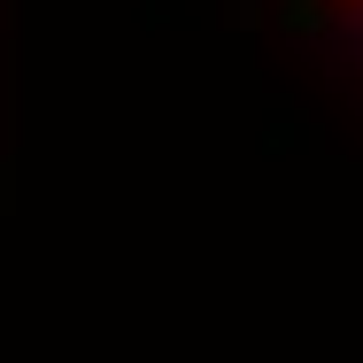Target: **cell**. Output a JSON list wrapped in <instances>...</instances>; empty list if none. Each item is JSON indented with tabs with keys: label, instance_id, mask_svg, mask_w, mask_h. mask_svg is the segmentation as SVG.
Instances as JSON below:
<instances>
[{
	"label": "cell",
	"instance_id": "obj_1",
	"mask_svg": "<svg viewBox=\"0 0 363 363\" xmlns=\"http://www.w3.org/2000/svg\"><path fill=\"white\" fill-rule=\"evenodd\" d=\"M286 23H301L309 39H325L363 70V0H286Z\"/></svg>",
	"mask_w": 363,
	"mask_h": 363
}]
</instances>
